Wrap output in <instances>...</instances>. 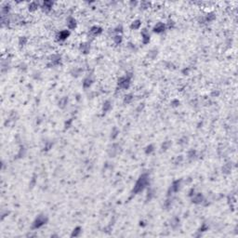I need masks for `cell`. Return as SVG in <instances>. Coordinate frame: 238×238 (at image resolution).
<instances>
[{
	"instance_id": "cell-1",
	"label": "cell",
	"mask_w": 238,
	"mask_h": 238,
	"mask_svg": "<svg viewBox=\"0 0 238 238\" xmlns=\"http://www.w3.org/2000/svg\"><path fill=\"white\" fill-rule=\"evenodd\" d=\"M148 179L149 178H148L147 174H142V176L139 178V180L137 181V182H136V184L134 186V189L132 191L133 194H136L138 192H142V190L144 189V187L147 185V183H148Z\"/></svg>"
},
{
	"instance_id": "cell-2",
	"label": "cell",
	"mask_w": 238,
	"mask_h": 238,
	"mask_svg": "<svg viewBox=\"0 0 238 238\" xmlns=\"http://www.w3.org/2000/svg\"><path fill=\"white\" fill-rule=\"evenodd\" d=\"M132 75H126L124 77H121L119 78L118 80V86L121 88H127L130 85V79Z\"/></svg>"
},
{
	"instance_id": "cell-3",
	"label": "cell",
	"mask_w": 238,
	"mask_h": 238,
	"mask_svg": "<svg viewBox=\"0 0 238 238\" xmlns=\"http://www.w3.org/2000/svg\"><path fill=\"white\" fill-rule=\"evenodd\" d=\"M47 220H48L47 217H45V216H43V215L38 216L37 219H35V221L34 222V226H33V228L36 229V228L41 227L42 225H44V224L47 222Z\"/></svg>"
},
{
	"instance_id": "cell-4",
	"label": "cell",
	"mask_w": 238,
	"mask_h": 238,
	"mask_svg": "<svg viewBox=\"0 0 238 238\" xmlns=\"http://www.w3.org/2000/svg\"><path fill=\"white\" fill-rule=\"evenodd\" d=\"M165 29H166L165 24L162 23H159L154 27V32L157 33V34H161V33H163V32L165 31Z\"/></svg>"
},
{
	"instance_id": "cell-5",
	"label": "cell",
	"mask_w": 238,
	"mask_h": 238,
	"mask_svg": "<svg viewBox=\"0 0 238 238\" xmlns=\"http://www.w3.org/2000/svg\"><path fill=\"white\" fill-rule=\"evenodd\" d=\"M67 25L69 27V29H74L75 26H76L75 20L73 19V18H72V17H70L69 19H68V21H67Z\"/></svg>"
},
{
	"instance_id": "cell-6",
	"label": "cell",
	"mask_w": 238,
	"mask_h": 238,
	"mask_svg": "<svg viewBox=\"0 0 238 238\" xmlns=\"http://www.w3.org/2000/svg\"><path fill=\"white\" fill-rule=\"evenodd\" d=\"M180 185H181V181H174L172 183V185H171V187H170V191L171 192H177L179 189H180Z\"/></svg>"
},
{
	"instance_id": "cell-7",
	"label": "cell",
	"mask_w": 238,
	"mask_h": 238,
	"mask_svg": "<svg viewBox=\"0 0 238 238\" xmlns=\"http://www.w3.org/2000/svg\"><path fill=\"white\" fill-rule=\"evenodd\" d=\"M52 5H53V3L51 2V1H45L44 3H43V6L42 8L44 10H46V11H49L50 9H51V8H52Z\"/></svg>"
},
{
	"instance_id": "cell-8",
	"label": "cell",
	"mask_w": 238,
	"mask_h": 238,
	"mask_svg": "<svg viewBox=\"0 0 238 238\" xmlns=\"http://www.w3.org/2000/svg\"><path fill=\"white\" fill-rule=\"evenodd\" d=\"M142 41H143V43H144V44H147V43L149 42V40H150V35L147 33L146 29H144V30L142 31Z\"/></svg>"
},
{
	"instance_id": "cell-9",
	"label": "cell",
	"mask_w": 238,
	"mask_h": 238,
	"mask_svg": "<svg viewBox=\"0 0 238 238\" xmlns=\"http://www.w3.org/2000/svg\"><path fill=\"white\" fill-rule=\"evenodd\" d=\"M203 201V195L201 193H197L192 197V202L195 204H200Z\"/></svg>"
},
{
	"instance_id": "cell-10",
	"label": "cell",
	"mask_w": 238,
	"mask_h": 238,
	"mask_svg": "<svg viewBox=\"0 0 238 238\" xmlns=\"http://www.w3.org/2000/svg\"><path fill=\"white\" fill-rule=\"evenodd\" d=\"M69 35H70V32L68 31V30L62 31L59 34V38H60V40H65Z\"/></svg>"
},
{
	"instance_id": "cell-11",
	"label": "cell",
	"mask_w": 238,
	"mask_h": 238,
	"mask_svg": "<svg viewBox=\"0 0 238 238\" xmlns=\"http://www.w3.org/2000/svg\"><path fill=\"white\" fill-rule=\"evenodd\" d=\"M102 32V29L100 28V27L99 26H94L91 28V30H90V33L92 34L93 35H100V33Z\"/></svg>"
},
{
	"instance_id": "cell-12",
	"label": "cell",
	"mask_w": 238,
	"mask_h": 238,
	"mask_svg": "<svg viewBox=\"0 0 238 238\" xmlns=\"http://www.w3.org/2000/svg\"><path fill=\"white\" fill-rule=\"evenodd\" d=\"M67 101H68V98L67 97H63L59 101V106L61 108H64L66 106V104H67Z\"/></svg>"
},
{
	"instance_id": "cell-13",
	"label": "cell",
	"mask_w": 238,
	"mask_h": 238,
	"mask_svg": "<svg viewBox=\"0 0 238 238\" xmlns=\"http://www.w3.org/2000/svg\"><path fill=\"white\" fill-rule=\"evenodd\" d=\"M39 7V4L37 2H32L31 4L29 5V10L30 11H35Z\"/></svg>"
},
{
	"instance_id": "cell-14",
	"label": "cell",
	"mask_w": 238,
	"mask_h": 238,
	"mask_svg": "<svg viewBox=\"0 0 238 238\" xmlns=\"http://www.w3.org/2000/svg\"><path fill=\"white\" fill-rule=\"evenodd\" d=\"M141 24H142V23H141V21H139V20H137V21H135V22H133L132 23V24H131V29H134V30H137V29H139L140 27H141Z\"/></svg>"
},
{
	"instance_id": "cell-15",
	"label": "cell",
	"mask_w": 238,
	"mask_h": 238,
	"mask_svg": "<svg viewBox=\"0 0 238 238\" xmlns=\"http://www.w3.org/2000/svg\"><path fill=\"white\" fill-rule=\"evenodd\" d=\"M89 48H90V47H89V45H88V44H81L80 49L82 50L84 53H88V50H89Z\"/></svg>"
},
{
	"instance_id": "cell-16",
	"label": "cell",
	"mask_w": 238,
	"mask_h": 238,
	"mask_svg": "<svg viewBox=\"0 0 238 238\" xmlns=\"http://www.w3.org/2000/svg\"><path fill=\"white\" fill-rule=\"evenodd\" d=\"M92 83V80L90 78H86L84 80V83H83V86H84L85 88H88L90 87V85Z\"/></svg>"
},
{
	"instance_id": "cell-17",
	"label": "cell",
	"mask_w": 238,
	"mask_h": 238,
	"mask_svg": "<svg viewBox=\"0 0 238 238\" xmlns=\"http://www.w3.org/2000/svg\"><path fill=\"white\" fill-rule=\"evenodd\" d=\"M111 109V102L107 100L105 103L103 104V112H108Z\"/></svg>"
},
{
	"instance_id": "cell-18",
	"label": "cell",
	"mask_w": 238,
	"mask_h": 238,
	"mask_svg": "<svg viewBox=\"0 0 238 238\" xmlns=\"http://www.w3.org/2000/svg\"><path fill=\"white\" fill-rule=\"evenodd\" d=\"M215 18L216 17L215 15H214V13H209V14H207V16L206 17V21H207V22H212Z\"/></svg>"
},
{
	"instance_id": "cell-19",
	"label": "cell",
	"mask_w": 238,
	"mask_h": 238,
	"mask_svg": "<svg viewBox=\"0 0 238 238\" xmlns=\"http://www.w3.org/2000/svg\"><path fill=\"white\" fill-rule=\"evenodd\" d=\"M132 99H133L132 95H131V94H128V95H127V96L125 97V100H124V101H125L126 103H129L131 100H132Z\"/></svg>"
},
{
	"instance_id": "cell-20",
	"label": "cell",
	"mask_w": 238,
	"mask_h": 238,
	"mask_svg": "<svg viewBox=\"0 0 238 238\" xmlns=\"http://www.w3.org/2000/svg\"><path fill=\"white\" fill-rule=\"evenodd\" d=\"M26 42H27V38L25 37V36L21 37V38H20V40H19V43H20V45H21V46H24V45L26 44Z\"/></svg>"
},
{
	"instance_id": "cell-21",
	"label": "cell",
	"mask_w": 238,
	"mask_h": 238,
	"mask_svg": "<svg viewBox=\"0 0 238 238\" xmlns=\"http://www.w3.org/2000/svg\"><path fill=\"white\" fill-rule=\"evenodd\" d=\"M114 40H115V42L116 43V44H119V43H121V41H122V37H121L120 35H116V36H115Z\"/></svg>"
},
{
	"instance_id": "cell-22",
	"label": "cell",
	"mask_w": 238,
	"mask_h": 238,
	"mask_svg": "<svg viewBox=\"0 0 238 238\" xmlns=\"http://www.w3.org/2000/svg\"><path fill=\"white\" fill-rule=\"evenodd\" d=\"M117 133H118V130H117V129H116V128L115 127V128H114V132L112 133V136H111L112 139H115V137L117 136Z\"/></svg>"
},
{
	"instance_id": "cell-23",
	"label": "cell",
	"mask_w": 238,
	"mask_h": 238,
	"mask_svg": "<svg viewBox=\"0 0 238 238\" xmlns=\"http://www.w3.org/2000/svg\"><path fill=\"white\" fill-rule=\"evenodd\" d=\"M152 151H153V145L148 146V147H147V150H146V154H150Z\"/></svg>"
},
{
	"instance_id": "cell-24",
	"label": "cell",
	"mask_w": 238,
	"mask_h": 238,
	"mask_svg": "<svg viewBox=\"0 0 238 238\" xmlns=\"http://www.w3.org/2000/svg\"><path fill=\"white\" fill-rule=\"evenodd\" d=\"M169 144H170V143H169L168 142H166L165 144H163V147H162V148H163V150H167V149L168 148Z\"/></svg>"
},
{
	"instance_id": "cell-25",
	"label": "cell",
	"mask_w": 238,
	"mask_h": 238,
	"mask_svg": "<svg viewBox=\"0 0 238 238\" xmlns=\"http://www.w3.org/2000/svg\"><path fill=\"white\" fill-rule=\"evenodd\" d=\"M148 6H149V3H147V2H142V7L143 8H146Z\"/></svg>"
}]
</instances>
